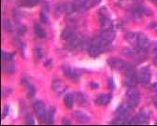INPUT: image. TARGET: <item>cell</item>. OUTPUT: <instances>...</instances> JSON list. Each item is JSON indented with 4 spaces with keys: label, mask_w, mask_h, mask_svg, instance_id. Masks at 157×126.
Returning <instances> with one entry per match:
<instances>
[{
    "label": "cell",
    "mask_w": 157,
    "mask_h": 126,
    "mask_svg": "<svg viewBox=\"0 0 157 126\" xmlns=\"http://www.w3.org/2000/svg\"><path fill=\"white\" fill-rule=\"evenodd\" d=\"M126 97H127V106L129 109H135L140 101V93L134 87H130L128 91L126 92Z\"/></svg>",
    "instance_id": "cell-1"
},
{
    "label": "cell",
    "mask_w": 157,
    "mask_h": 126,
    "mask_svg": "<svg viewBox=\"0 0 157 126\" xmlns=\"http://www.w3.org/2000/svg\"><path fill=\"white\" fill-rule=\"evenodd\" d=\"M62 69H63V73L65 74V76L69 78L70 80H73V81H77L78 78L81 77V73L78 72V69H75L67 65L62 67Z\"/></svg>",
    "instance_id": "cell-2"
},
{
    "label": "cell",
    "mask_w": 157,
    "mask_h": 126,
    "mask_svg": "<svg viewBox=\"0 0 157 126\" xmlns=\"http://www.w3.org/2000/svg\"><path fill=\"white\" fill-rule=\"evenodd\" d=\"M34 110L39 120H45L46 110H45L44 104L41 101H36L34 103Z\"/></svg>",
    "instance_id": "cell-3"
},
{
    "label": "cell",
    "mask_w": 157,
    "mask_h": 126,
    "mask_svg": "<svg viewBox=\"0 0 157 126\" xmlns=\"http://www.w3.org/2000/svg\"><path fill=\"white\" fill-rule=\"evenodd\" d=\"M52 91H53V93L55 94L61 95L67 90V86L65 85V84L60 79L54 78L52 80Z\"/></svg>",
    "instance_id": "cell-4"
},
{
    "label": "cell",
    "mask_w": 157,
    "mask_h": 126,
    "mask_svg": "<svg viewBox=\"0 0 157 126\" xmlns=\"http://www.w3.org/2000/svg\"><path fill=\"white\" fill-rule=\"evenodd\" d=\"M108 64L109 66L113 68V69H116V70H124L125 65H126V62H124V60L120 59V58H110L109 61H108Z\"/></svg>",
    "instance_id": "cell-5"
},
{
    "label": "cell",
    "mask_w": 157,
    "mask_h": 126,
    "mask_svg": "<svg viewBox=\"0 0 157 126\" xmlns=\"http://www.w3.org/2000/svg\"><path fill=\"white\" fill-rule=\"evenodd\" d=\"M137 79L143 84L149 83V81L151 79V70L148 67H142L140 70L139 74H137Z\"/></svg>",
    "instance_id": "cell-6"
},
{
    "label": "cell",
    "mask_w": 157,
    "mask_h": 126,
    "mask_svg": "<svg viewBox=\"0 0 157 126\" xmlns=\"http://www.w3.org/2000/svg\"><path fill=\"white\" fill-rule=\"evenodd\" d=\"M149 120V115L147 112L145 111H141L140 114H137L136 116H135L134 118H132L128 123L130 124H141V123H145L148 122Z\"/></svg>",
    "instance_id": "cell-7"
},
{
    "label": "cell",
    "mask_w": 157,
    "mask_h": 126,
    "mask_svg": "<svg viewBox=\"0 0 157 126\" xmlns=\"http://www.w3.org/2000/svg\"><path fill=\"white\" fill-rule=\"evenodd\" d=\"M151 45L150 39L148 38V36H146L144 34L140 33L139 34V37H137V45L136 47L141 48L143 50H147Z\"/></svg>",
    "instance_id": "cell-8"
},
{
    "label": "cell",
    "mask_w": 157,
    "mask_h": 126,
    "mask_svg": "<svg viewBox=\"0 0 157 126\" xmlns=\"http://www.w3.org/2000/svg\"><path fill=\"white\" fill-rule=\"evenodd\" d=\"M111 100V94H98L94 100L95 104L98 106H107V105Z\"/></svg>",
    "instance_id": "cell-9"
},
{
    "label": "cell",
    "mask_w": 157,
    "mask_h": 126,
    "mask_svg": "<svg viewBox=\"0 0 157 126\" xmlns=\"http://www.w3.org/2000/svg\"><path fill=\"white\" fill-rule=\"evenodd\" d=\"M73 118L77 121L82 122V123H86V122H89L90 121V117L86 113H84V112H82L81 110H76V111H74L73 112Z\"/></svg>",
    "instance_id": "cell-10"
},
{
    "label": "cell",
    "mask_w": 157,
    "mask_h": 126,
    "mask_svg": "<svg viewBox=\"0 0 157 126\" xmlns=\"http://www.w3.org/2000/svg\"><path fill=\"white\" fill-rule=\"evenodd\" d=\"M103 50H104V48H102L101 46L94 43V42H92L90 47L88 48V52H89L90 56L95 57L97 55H99L103 52Z\"/></svg>",
    "instance_id": "cell-11"
},
{
    "label": "cell",
    "mask_w": 157,
    "mask_h": 126,
    "mask_svg": "<svg viewBox=\"0 0 157 126\" xmlns=\"http://www.w3.org/2000/svg\"><path fill=\"white\" fill-rule=\"evenodd\" d=\"M82 43H83V42L81 40V38L74 36L73 38L67 40V43L66 47H67L68 50H73V49H76V48H78V47H80Z\"/></svg>",
    "instance_id": "cell-12"
},
{
    "label": "cell",
    "mask_w": 157,
    "mask_h": 126,
    "mask_svg": "<svg viewBox=\"0 0 157 126\" xmlns=\"http://www.w3.org/2000/svg\"><path fill=\"white\" fill-rule=\"evenodd\" d=\"M100 21H101V26H102L103 31H105V30H112L113 24H112V21L109 18V16L101 17Z\"/></svg>",
    "instance_id": "cell-13"
},
{
    "label": "cell",
    "mask_w": 157,
    "mask_h": 126,
    "mask_svg": "<svg viewBox=\"0 0 157 126\" xmlns=\"http://www.w3.org/2000/svg\"><path fill=\"white\" fill-rule=\"evenodd\" d=\"M137 80L139 79H137V77H136V76H126L125 75V77L124 78V85H125L128 88L135 87Z\"/></svg>",
    "instance_id": "cell-14"
},
{
    "label": "cell",
    "mask_w": 157,
    "mask_h": 126,
    "mask_svg": "<svg viewBox=\"0 0 157 126\" xmlns=\"http://www.w3.org/2000/svg\"><path fill=\"white\" fill-rule=\"evenodd\" d=\"M137 37H139V33H135V32H129L125 36V39L128 43L136 47L137 45Z\"/></svg>",
    "instance_id": "cell-15"
},
{
    "label": "cell",
    "mask_w": 157,
    "mask_h": 126,
    "mask_svg": "<svg viewBox=\"0 0 157 126\" xmlns=\"http://www.w3.org/2000/svg\"><path fill=\"white\" fill-rule=\"evenodd\" d=\"M75 99L76 98H75V94H67L65 95V97H64V104H65V106L68 109H71L73 108Z\"/></svg>",
    "instance_id": "cell-16"
},
{
    "label": "cell",
    "mask_w": 157,
    "mask_h": 126,
    "mask_svg": "<svg viewBox=\"0 0 157 126\" xmlns=\"http://www.w3.org/2000/svg\"><path fill=\"white\" fill-rule=\"evenodd\" d=\"M74 36H75V32L74 29L71 27H67L66 29H64V31L61 34V38L64 40H69Z\"/></svg>",
    "instance_id": "cell-17"
},
{
    "label": "cell",
    "mask_w": 157,
    "mask_h": 126,
    "mask_svg": "<svg viewBox=\"0 0 157 126\" xmlns=\"http://www.w3.org/2000/svg\"><path fill=\"white\" fill-rule=\"evenodd\" d=\"M99 36L102 37L103 39H105L106 41L111 42L115 37V33L112 30H105V31H102V33L99 35Z\"/></svg>",
    "instance_id": "cell-18"
},
{
    "label": "cell",
    "mask_w": 157,
    "mask_h": 126,
    "mask_svg": "<svg viewBox=\"0 0 157 126\" xmlns=\"http://www.w3.org/2000/svg\"><path fill=\"white\" fill-rule=\"evenodd\" d=\"M100 1H101V0H84V2L82 3V8L84 10H90L91 8L98 5L100 3Z\"/></svg>",
    "instance_id": "cell-19"
},
{
    "label": "cell",
    "mask_w": 157,
    "mask_h": 126,
    "mask_svg": "<svg viewBox=\"0 0 157 126\" xmlns=\"http://www.w3.org/2000/svg\"><path fill=\"white\" fill-rule=\"evenodd\" d=\"M22 83L24 84V86H25V88H27L29 96H33L34 94H35V87L29 82V80H28L27 78H23V79H22Z\"/></svg>",
    "instance_id": "cell-20"
},
{
    "label": "cell",
    "mask_w": 157,
    "mask_h": 126,
    "mask_svg": "<svg viewBox=\"0 0 157 126\" xmlns=\"http://www.w3.org/2000/svg\"><path fill=\"white\" fill-rule=\"evenodd\" d=\"M39 1H40V0H20L18 3L20 6L31 8V7L36 6Z\"/></svg>",
    "instance_id": "cell-21"
},
{
    "label": "cell",
    "mask_w": 157,
    "mask_h": 126,
    "mask_svg": "<svg viewBox=\"0 0 157 126\" xmlns=\"http://www.w3.org/2000/svg\"><path fill=\"white\" fill-rule=\"evenodd\" d=\"M121 54L126 57H135L137 55V52L136 50H133L130 48H124L121 51Z\"/></svg>",
    "instance_id": "cell-22"
},
{
    "label": "cell",
    "mask_w": 157,
    "mask_h": 126,
    "mask_svg": "<svg viewBox=\"0 0 157 126\" xmlns=\"http://www.w3.org/2000/svg\"><path fill=\"white\" fill-rule=\"evenodd\" d=\"M112 123H114V124H124V123H128L127 117H126V113H124V114H119V116L115 118V120L112 121Z\"/></svg>",
    "instance_id": "cell-23"
},
{
    "label": "cell",
    "mask_w": 157,
    "mask_h": 126,
    "mask_svg": "<svg viewBox=\"0 0 157 126\" xmlns=\"http://www.w3.org/2000/svg\"><path fill=\"white\" fill-rule=\"evenodd\" d=\"M34 32H35V34L38 36V37H40V38H44L45 36H46V33H45V31L39 26V25H37V24H36L35 25H34Z\"/></svg>",
    "instance_id": "cell-24"
},
{
    "label": "cell",
    "mask_w": 157,
    "mask_h": 126,
    "mask_svg": "<svg viewBox=\"0 0 157 126\" xmlns=\"http://www.w3.org/2000/svg\"><path fill=\"white\" fill-rule=\"evenodd\" d=\"M75 98L78 101V104L81 105V106H84V105H86L87 99H86L85 95L82 93H77L75 94Z\"/></svg>",
    "instance_id": "cell-25"
},
{
    "label": "cell",
    "mask_w": 157,
    "mask_h": 126,
    "mask_svg": "<svg viewBox=\"0 0 157 126\" xmlns=\"http://www.w3.org/2000/svg\"><path fill=\"white\" fill-rule=\"evenodd\" d=\"M53 116H54V109H51L49 111L46 112V117H45V121L48 124H52L53 122Z\"/></svg>",
    "instance_id": "cell-26"
},
{
    "label": "cell",
    "mask_w": 157,
    "mask_h": 126,
    "mask_svg": "<svg viewBox=\"0 0 157 126\" xmlns=\"http://www.w3.org/2000/svg\"><path fill=\"white\" fill-rule=\"evenodd\" d=\"M5 29L9 33H11L13 31V25H12L11 21L10 19L6 20V22H5Z\"/></svg>",
    "instance_id": "cell-27"
},
{
    "label": "cell",
    "mask_w": 157,
    "mask_h": 126,
    "mask_svg": "<svg viewBox=\"0 0 157 126\" xmlns=\"http://www.w3.org/2000/svg\"><path fill=\"white\" fill-rule=\"evenodd\" d=\"M15 70V67H14V65L12 63H8L7 66H6V71L8 74H12Z\"/></svg>",
    "instance_id": "cell-28"
},
{
    "label": "cell",
    "mask_w": 157,
    "mask_h": 126,
    "mask_svg": "<svg viewBox=\"0 0 157 126\" xmlns=\"http://www.w3.org/2000/svg\"><path fill=\"white\" fill-rule=\"evenodd\" d=\"M35 55L37 59H41L43 57V52L41 49H39V48H36L35 49Z\"/></svg>",
    "instance_id": "cell-29"
},
{
    "label": "cell",
    "mask_w": 157,
    "mask_h": 126,
    "mask_svg": "<svg viewBox=\"0 0 157 126\" xmlns=\"http://www.w3.org/2000/svg\"><path fill=\"white\" fill-rule=\"evenodd\" d=\"M1 54H2V58H3L5 61H10V60L12 59V56H13V54L8 53V52H2Z\"/></svg>",
    "instance_id": "cell-30"
},
{
    "label": "cell",
    "mask_w": 157,
    "mask_h": 126,
    "mask_svg": "<svg viewBox=\"0 0 157 126\" xmlns=\"http://www.w3.org/2000/svg\"><path fill=\"white\" fill-rule=\"evenodd\" d=\"M108 87H109V89H114V87H115L114 80H113V78H108Z\"/></svg>",
    "instance_id": "cell-31"
},
{
    "label": "cell",
    "mask_w": 157,
    "mask_h": 126,
    "mask_svg": "<svg viewBox=\"0 0 157 126\" xmlns=\"http://www.w3.org/2000/svg\"><path fill=\"white\" fill-rule=\"evenodd\" d=\"M40 20H41V22L43 23H47L48 22V18H47V15L45 14L44 11H40Z\"/></svg>",
    "instance_id": "cell-32"
},
{
    "label": "cell",
    "mask_w": 157,
    "mask_h": 126,
    "mask_svg": "<svg viewBox=\"0 0 157 126\" xmlns=\"http://www.w3.org/2000/svg\"><path fill=\"white\" fill-rule=\"evenodd\" d=\"M25 121H26V123H27V124H29V125H34V124H35L34 119H33L31 116H27V118H26Z\"/></svg>",
    "instance_id": "cell-33"
},
{
    "label": "cell",
    "mask_w": 157,
    "mask_h": 126,
    "mask_svg": "<svg viewBox=\"0 0 157 126\" xmlns=\"http://www.w3.org/2000/svg\"><path fill=\"white\" fill-rule=\"evenodd\" d=\"M91 88H92V89H97V88H98V84L92 81V82H91Z\"/></svg>",
    "instance_id": "cell-34"
},
{
    "label": "cell",
    "mask_w": 157,
    "mask_h": 126,
    "mask_svg": "<svg viewBox=\"0 0 157 126\" xmlns=\"http://www.w3.org/2000/svg\"><path fill=\"white\" fill-rule=\"evenodd\" d=\"M151 90L155 93H157V82L153 83L152 85H151Z\"/></svg>",
    "instance_id": "cell-35"
},
{
    "label": "cell",
    "mask_w": 157,
    "mask_h": 126,
    "mask_svg": "<svg viewBox=\"0 0 157 126\" xmlns=\"http://www.w3.org/2000/svg\"><path fill=\"white\" fill-rule=\"evenodd\" d=\"M62 122H63L64 124H65V123H66V124H70V121H69L68 120H66V119H65V120H62Z\"/></svg>",
    "instance_id": "cell-36"
},
{
    "label": "cell",
    "mask_w": 157,
    "mask_h": 126,
    "mask_svg": "<svg viewBox=\"0 0 157 126\" xmlns=\"http://www.w3.org/2000/svg\"><path fill=\"white\" fill-rule=\"evenodd\" d=\"M153 63H154V65L157 67V56H155V57H154V59H153Z\"/></svg>",
    "instance_id": "cell-37"
},
{
    "label": "cell",
    "mask_w": 157,
    "mask_h": 126,
    "mask_svg": "<svg viewBox=\"0 0 157 126\" xmlns=\"http://www.w3.org/2000/svg\"><path fill=\"white\" fill-rule=\"evenodd\" d=\"M153 103H154V105L157 107V97H154V99H153Z\"/></svg>",
    "instance_id": "cell-38"
},
{
    "label": "cell",
    "mask_w": 157,
    "mask_h": 126,
    "mask_svg": "<svg viewBox=\"0 0 157 126\" xmlns=\"http://www.w3.org/2000/svg\"><path fill=\"white\" fill-rule=\"evenodd\" d=\"M151 1H152L153 3H155V4H157V0H151Z\"/></svg>",
    "instance_id": "cell-39"
},
{
    "label": "cell",
    "mask_w": 157,
    "mask_h": 126,
    "mask_svg": "<svg viewBox=\"0 0 157 126\" xmlns=\"http://www.w3.org/2000/svg\"><path fill=\"white\" fill-rule=\"evenodd\" d=\"M7 1H10V0H7Z\"/></svg>",
    "instance_id": "cell-40"
}]
</instances>
